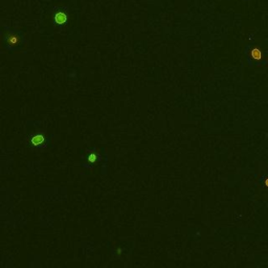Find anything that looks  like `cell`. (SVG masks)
<instances>
[{"label":"cell","mask_w":268,"mask_h":268,"mask_svg":"<svg viewBox=\"0 0 268 268\" xmlns=\"http://www.w3.org/2000/svg\"><path fill=\"white\" fill-rule=\"evenodd\" d=\"M62 16H63L62 14H60V15H57V21H58V22L62 23V22H64L65 20H66V18H65V17H64V18H61Z\"/></svg>","instance_id":"2"},{"label":"cell","mask_w":268,"mask_h":268,"mask_svg":"<svg viewBox=\"0 0 268 268\" xmlns=\"http://www.w3.org/2000/svg\"><path fill=\"white\" fill-rule=\"evenodd\" d=\"M252 56L255 60H261L262 59V54H261V50L260 49H257V48H255V49L252 50Z\"/></svg>","instance_id":"1"},{"label":"cell","mask_w":268,"mask_h":268,"mask_svg":"<svg viewBox=\"0 0 268 268\" xmlns=\"http://www.w3.org/2000/svg\"><path fill=\"white\" fill-rule=\"evenodd\" d=\"M267 186H268V180H267Z\"/></svg>","instance_id":"3"}]
</instances>
